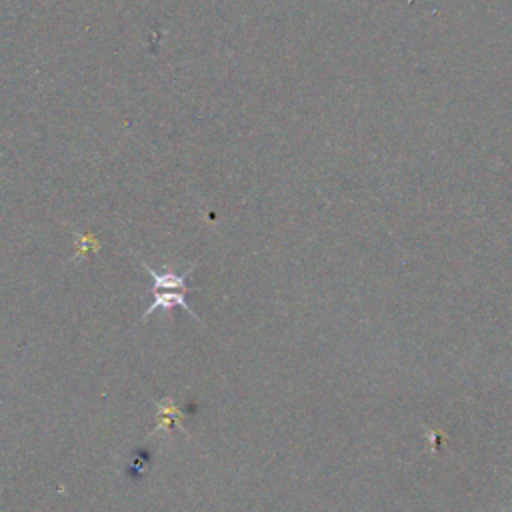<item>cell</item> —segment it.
Masks as SVG:
<instances>
[{
	"label": "cell",
	"mask_w": 512,
	"mask_h": 512,
	"mask_svg": "<svg viewBox=\"0 0 512 512\" xmlns=\"http://www.w3.org/2000/svg\"><path fill=\"white\" fill-rule=\"evenodd\" d=\"M152 296H154V298H152V302L148 304V308L144 310L142 320H146L152 312H156V310H160V308L170 310V308H174V306L184 308L192 318L200 320V318L196 316V312L188 306V302H186V298H184V292H180V290H154Z\"/></svg>",
	"instance_id": "obj_1"
},
{
	"label": "cell",
	"mask_w": 512,
	"mask_h": 512,
	"mask_svg": "<svg viewBox=\"0 0 512 512\" xmlns=\"http://www.w3.org/2000/svg\"><path fill=\"white\" fill-rule=\"evenodd\" d=\"M144 264V270L150 274L152 278V292L154 290H180V292H188L190 288L186 286V278L192 274L194 266H190L184 274H174V272H164V274H158L156 270L150 268V264L142 262Z\"/></svg>",
	"instance_id": "obj_2"
}]
</instances>
